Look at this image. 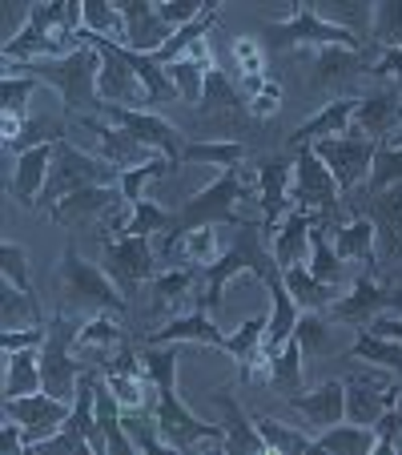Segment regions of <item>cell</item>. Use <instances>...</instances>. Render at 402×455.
I'll return each mask as SVG.
<instances>
[{"label": "cell", "mask_w": 402, "mask_h": 455, "mask_svg": "<svg viewBox=\"0 0 402 455\" xmlns=\"http://www.w3.org/2000/svg\"><path fill=\"white\" fill-rule=\"evenodd\" d=\"M177 347H141V367L146 379L157 387V427L169 451H189L193 443H214L217 451H230V431L222 423L197 419L177 399Z\"/></svg>", "instance_id": "cell-1"}, {"label": "cell", "mask_w": 402, "mask_h": 455, "mask_svg": "<svg viewBox=\"0 0 402 455\" xmlns=\"http://www.w3.org/2000/svg\"><path fill=\"white\" fill-rule=\"evenodd\" d=\"M52 283H57V310H65V315H81V318H89V315L125 318L129 315V294L113 283L109 270L81 254L77 242L65 246Z\"/></svg>", "instance_id": "cell-2"}, {"label": "cell", "mask_w": 402, "mask_h": 455, "mask_svg": "<svg viewBox=\"0 0 402 455\" xmlns=\"http://www.w3.org/2000/svg\"><path fill=\"white\" fill-rule=\"evenodd\" d=\"M4 73H28L41 85H49L52 93L60 97V109L69 117H81V113H97L101 101H97V81H101V52L89 41H81L77 52L57 60H17V65H4Z\"/></svg>", "instance_id": "cell-3"}, {"label": "cell", "mask_w": 402, "mask_h": 455, "mask_svg": "<svg viewBox=\"0 0 402 455\" xmlns=\"http://www.w3.org/2000/svg\"><path fill=\"white\" fill-rule=\"evenodd\" d=\"M257 198V173H249L246 165H230L222 170L206 189H197L193 198L173 214L169 230L162 238H181L189 230H201V226H241L249 218L238 214L241 202Z\"/></svg>", "instance_id": "cell-4"}, {"label": "cell", "mask_w": 402, "mask_h": 455, "mask_svg": "<svg viewBox=\"0 0 402 455\" xmlns=\"http://www.w3.org/2000/svg\"><path fill=\"white\" fill-rule=\"evenodd\" d=\"M77 49H81V36L69 17V0L65 4L41 0V4H33L25 12V28L4 41V65H17V60H57Z\"/></svg>", "instance_id": "cell-5"}, {"label": "cell", "mask_w": 402, "mask_h": 455, "mask_svg": "<svg viewBox=\"0 0 402 455\" xmlns=\"http://www.w3.org/2000/svg\"><path fill=\"white\" fill-rule=\"evenodd\" d=\"M290 202L322 218V222L330 226V238L346 226V214H343V202H346V198H343V186H338V178L330 173V165H326L310 146H302L298 157H294V189H290Z\"/></svg>", "instance_id": "cell-6"}, {"label": "cell", "mask_w": 402, "mask_h": 455, "mask_svg": "<svg viewBox=\"0 0 402 455\" xmlns=\"http://www.w3.org/2000/svg\"><path fill=\"white\" fill-rule=\"evenodd\" d=\"M89 186H121V170L93 154V149H77L69 138L57 141L49 165V181H44V202L57 206L60 198H69L77 189Z\"/></svg>", "instance_id": "cell-7"}, {"label": "cell", "mask_w": 402, "mask_h": 455, "mask_svg": "<svg viewBox=\"0 0 402 455\" xmlns=\"http://www.w3.org/2000/svg\"><path fill=\"white\" fill-rule=\"evenodd\" d=\"M81 315H65L57 310V318H49V335L41 343V379H44V391L65 403H73L77 395V379H81V367L85 363L73 359V343L81 335Z\"/></svg>", "instance_id": "cell-8"}, {"label": "cell", "mask_w": 402, "mask_h": 455, "mask_svg": "<svg viewBox=\"0 0 402 455\" xmlns=\"http://www.w3.org/2000/svg\"><path fill=\"white\" fill-rule=\"evenodd\" d=\"M265 41H270V49L278 52H294V49H326V44H343V49H367V41H362L359 33H351V28H338L330 25V20H322L310 4H294V17L282 20V25H265L262 28Z\"/></svg>", "instance_id": "cell-9"}, {"label": "cell", "mask_w": 402, "mask_h": 455, "mask_svg": "<svg viewBox=\"0 0 402 455\" xmlns=\"http://www.w3.org/2000/svg\"><path fill=\"white\" fill-rule=\"evenodd\" d=\"M390 310H402V283L398 278L378 283L374 270H362V275L354 278L351 291L338 294V299L330 302L326 318H334V323H351V327L367 331L374 318L390 315Z\"/></svg>", "instance_id": "cell-10"}, {"label": "cell", "mask_w": 402, "mask_h": 455, "mask_svg": "<svg viewBox=\"0 0 402 455\" xmlns=\"http://www.w3.org/2000/svg\"><path fill=\"white\" fill-rule=\"evenodd\" d=\"M81 41H89L97 52H101V81H97V97L105 105H125V109H141V101H149L146 85H141L138 69H133V60H129V49L121 44L105 41V36L89 33L81 28Z\"/></svg>", "instance_id": "cell-11"}, {"label": "cell", "mask_w": 402, "mask_h": 455, "mask_svg": "<svg viewBox=\"0 0 402 455\" xmlns=\"http://www.w3.org/2000/svg\"><path fill=\"white\" fill-rule=\"evenodd\" d=\"M193 121H197V129H206V138H214V141H217V133H230V129L249 121V105L241 101L233 81L217 69V60L206 65V85H201V101L193 105Z\"/></svg>", "instance_id": "cell-12"}, {"label": "cell", "mask_w": 402, "mask_h": 455, "mask_svg": "<svg viewBox=\"0 0 402 455\" xmlns=\"http://www.w3.org/2000/svg\"><path fill=\"white\" fill-rule=\"evenodd\" d=\"M318 157H322L326 165H330V173L338 178V186H343V194H354V189H362L370 181V170H374V154H378V141H367V138H351V133H343V138H326V141H314Z\"/></svg>", "instance_id": "cell-13"}, {"label": "cell", "mask_w": 402, "mask_h": 455, "mask_svg": "<svg viewBox=\"0 0 402 455\" xmlns=\"http://www.w3.org/2000/svg\"><path fill=\"white\" fill-rule=\"evenodd\" d=\"M97 113H101V117H109L113 125L129 129V133H133L141 146L154 149V154L169 157L173 170L181 165V149H185V141H181V133L162 117V113H154V109H125V105H105V101H101V109H97Z\"/></svg>", "instance_id": "cell-14"}, {"label": "cell", "mask_w": 402, "mask_h": 455, "mask_svg": "<svg viewBox=\"0 0 402 455\" xmlns=\"http://www.w3.org/2000/svg\"><path fill=\"white\" fill-rule=\"evenodd\" d=\"M346 202H351V214H362L374 222L378 230V242H382V262H394V258H402V181L390 189H382V194H362V189H354V194H346Z\"/></svg>", "instance_id": "cell-15"}, {"label": "cell", "mask_w": 402, "mask_h": 455, "mask_svg": "<svg viewBox=\"0 0 402 455\" xmlns=\"http://www.w3.org/2000/svg\"><path fill=\"white\" fill-rule=\"evenodd\" d=\"M69 407L73 403L49 395V391H33V395H20V399H4V415H9V419H17L20 427H25L28 451H33L36 443H44V439L57 435V427H65Z\"/></svg>", "instance_id": "cell-16"}, {"label": "cell", "mask_w": 402, "mask_h": 455, "mask_svg": "<svg viewBox=\"0 0 402 455\" xmlns=\"http://www.w3.org/2000/svg\"><path fill=\"white\" fill-rule=\"evenodd\" d=\"M157 262L154 258V242L149 238H121V242H105V262L109 278L121 286L125 294H133L141 283H154L157 278Z\"/></svg>", "instance_id": "cell-17"}, {"label": "cell", "mask_w": 402, "mask_h": 455, "mask_svg": "<svg viewBox=\"0 0 402 455\" xmlns=\"http://www.w3.org/2000/svg\"><path fill=\"white\" fill-rule=\"evenodd\" d=\"M81 125L93 133V154L101 157V162H109V165H117V170H133V165H146V162H154V149L149 146H141L129 129H121V125H113L109 117H101V113H81Z\"/></svg>", "instance_id": "cell-18"}, {"label": "cell", "mask_w": 402, "mask_h": 455, "mask_svg": "<svg viewBox=\"0 0 402 455\" xmlns=\"http://www.w3.org/2000/svg\"><path fill=\"white\" fill-rule=\"evenodd\" d=\"M394 403H402L398 383H390V379H382V375H370V371L346 375V419L370 423V427H374L378 415Z\"/></svg>", "instance_id": "cell-19"}, {"label": "cell", "mask_w": 402, "mask_h": 455, "mask_svg": "<svg viewBox=\"0 0 402 455\" xmlns=\"http://www.w3.org/2000/svg\"><path fill=\"white\" fill-rule=\"evenodd\" d=\"M398 125H402V89L398 85H378L374 93L362 97V105H359V113H354V121H351L346 133L382 146Z\"/></svg>", "instance_id": "cell-20"}, {"label": "cell", "mask_w": 402, "mask_h": 455, "mask_svg": "<svg viewBox=\"0 0 402 455\" xmlns=\"http://www.w3.org/2000/svg\"><path fill=\"white\" fill-rule=\"evenodd\" d=\"M257 202H262V226L265 234L278 226V218L290 214V189H294V162L282 154H270L257 162Z\"/></svg>", "instance_id": "cell-21"}, {"label": "cell", "mask_w": 402, "mask_h": 455, "mask_svg": "<svg viewBox=\"0 0 402 455\" xmlns=\"http://www.w3.org/2000/svg\"><path fill=\"white\" fill-rule=\"evenodd\" d=\"M265 331H270V310L265 315H254L246 318L233 335L222 339V351L230 355L233 363H238V375L241 383H249V379L257 375H270V355H265Z\"/></svg>", "instance_id": "cell-22"}, {"label": "cell", "mask_w": 402, "mask_h": 455, "mask_svg": "<svg viewBox=\"0 0 402 455\" xmlns=\"http://www.w3.org/2000/svg\"><path fill=\"white\" fill-rule=\"evenodd\" d=\"M121 186H89V189H77L69 198H60L57 206H49V218L65 230H85L89 222H101L113 206H121Z\"/></svg>", "instance_id": "cell-23"}, {"label": "cell", "mask_w": 402, "mask_h": 455, "mask_svg": "<svg viewBox=\"0 0 402 455\" xmlns=\"http://www.w3.org/2000/svg\"><path fill=\"white\" fill-rule=\"evenodd\" d=\"M117 9H121V17H125V49L149 52V57L165 49L173 28L157 17V4H146V0H121Z\"/></svg>", "instance_id": "cell-24"}, {"label": "cell", "mask_w": 402, "mask_h": 455, "mask_svg": "<svg viewBox=\"0 0 402 455\" xmlns=\"http://www.w3.org/2000/svg\"><path fill=\"white\" fill-rule=\"evenodd\" d=\"M44 93V89H41ZM36 93V97H41ZM69 138V113L57 109V105H44V101H33L28 113L20 117V138L9 146V154H25L33 146H57V141Z\"/></svg>", "instance_id": "cell-25"}, {"label": "cell", "mask_w": 402, "mask_h": 455, "mask_svg": "<svg viewBox=\"0 0 402 455\" xmlns=\"http://www.w3.org/2000/svg\"><path fill=\"white\" fill-rule=\"evenodd\" d=\"M359 105H362V97H334V101H326L310 121H302L286 141H290L294 149H302V146H314V141H326V138H343L346 129H351L354 113H359Z\"/></svg>", "instance_id": "cell-26"}, {"label": "cell", "mask_w": 402, "mask_h": 455, "mask_svg": "<svg viewBox=\"0 0 402 455\" xmlns=\"http://www.w3.org/2000/svg\"><path fill=\"white\" fill-rule=\"evenodd\" d=\"M374 57L370 49H343V44H326V49H310V85L326 89L338 85V81L354 77V73H370Z\"/></svg>", "instance_id": "cell-27"}, {"label": "cell", "mask_w": 402, "mask_h": 455, "mask_svg": "<svg viewBox=\"0 0 402 455\" xmlns=\"http://www.w3.org/2000/svg\"><path fill=\"white\" fill-rule=\"evenodd\" d=\"M286 403H290L298 415H306V423H314L318 431H326V427L346 419V383L343 379H326L322 387L298 391V395H290Z\"/></svg>", "instance_id": "cell-28"}, {"label": "cell", "mask_w": 402, "mask_h": 455, "mask_svg": "<svg viewBox=\"0 0 402 455\" xmlns=\"http://www.w3.org/2000/svg\"><path fill=\"white\" fill-rule=\"evenodd\" d=\"M52 149L57 146H33L17 157L12 165V178H9V194L17 206L33 210L36 202L44 198V181H49V165H52Z\"/></svg>", "instance_id": "cell-29"}, {"label": "cell", "mask_w": 402, "mask_h": 455, "mask_svg": "<svg viewBox=\"0 0 402 455\" xmlns=\"http://www.w3.org/2000/svg\"><path fill=\"white\" fill-rule=\"evenodd\" d=\"M209 403L217 407V415H222V427L230 431V451H270L262 439V431L254 427V419H249V411L241 407V399L233 395L230 387L225 391H217V395H209Z\"/></svg>", "instance_id": "cell-30"}, {"label": "cell", "mask_w": 402, "mask_h": 455, "mask_svg": "<svg viewBox=\"0 0 402 455\" xmlns=\"http://www.w3.org/2000/svg\"><path fill=\"white\" fill-rule=\"evenodd\" d=\"M206 267H169V270H157V278L149 283V318L165 315V310L181 307L185 294L197 291Z\"/></svg>", "instance_id": "cell-31"}, {"label": "cell", "mask_w": 402, "mask_h": 455, "mask_svg": "<svg viewBox=\"0 0 402 455\" xmlns=\"http://www.w3.org/2000/svg\"><path fill=\"white\" fill-rule=\"evenodd\" d=\"M125 343H129V331L121 327L117 315H89L85 323H81L77 347L85 351V363H93V367H101V363Z\"/></svg>", "instance_id": "cell-32"}, {"label": "cell", "mask_w": 402, "mask_h": 455, "mask_svg": "<svg viewBox=\"0 0 402 455\" xmlns=\"http://www.w3.org/2000/svg\"><path fill=\"white\" fill-rule=\"evenodd\" d=\"M306 267H310V275H314L318 283L334 286V291H343V283H346V258L334 250L330 226H326L318 214H314V226H310V258H306Z\"/></svg>", "instance_id": "cell-33"}, {"label": "cell", "mask_w": 402, "mask_h": 455, "mask_svg": "<svg viewBox=\"0 0 402 455\" xmlns=\"http://www.w3.org/2000/svg\"><path fill=\"white\" fill-rule=\"evenodd\" d=\"M222 331L214 327V315H206L201 307H193L189 315H177L169 327L154 331L146 339L149 347H165V343H206V347H222Z\"/></svg>", "instance_id": "cell-34"}, {"label": "cell", "mask_w": 402, "mask_h": 455, "mask_svg": "<svg viewBox=\"0 0 402 455\" xmlns=\"http://www.w3.org/2000/svg\"><path fill=\"white\" fill-rule=\"evenodd\" d=\"M310 226H314V214L302 206H294L290 214L282 218V234L274 238V258L278 267H298L310 258Z\"/></svg>", "instance_id": "cell-35"}, {"label": "cell", "mask_w": 402, "mask_h": 455, "mask_svg": "<svg viewBox=\"0 0 402 455\" xmlns=\"http://www.w3.org/2000/svg\"><path fill=\"white\" fill-rule=\"evenodd\" d=\"M44 391L41 379V347H25V351L4 355V399H20Z\"/></svg>", "instance_id": "cell-36"}, {"label": "cell", "mask_w": 402, "mask_h": 455, "mask_svg": "<svg viewBox=\"0 0 402 455\" xmlns=\"http://www.w3.org/2000/svg\"><path fill=\"white\" fill-rule=\"evenodd\" d=\"M374 242H378L374 222H370V218H362V214H354L343 230L334 234V250H338L346 262H362L367 270H374V262H378Z\"/></svg>", "instance_id": "cell-37"}, {"label": "cell", "mask_w": 402, "mask_h": 455, "mask_svg": "<svg viewBox=\"0 0 402 455\" xmlns=\"http://www.w3.org/2000/svg\"><path fill=\"white\" fill-rule=\"evenodd\" d=\"M318 451H338V455H367L378 447V435L370 423H334V427L318 431L314 435Z\"/></svg>", "instance_id": "cell-38"}, {"label": "cell", "mask_w": 402, "mask_h": 455, "mask_svg": "<svg viewBox=\"0 0 402 455\" xmlns=\"http://www.w3.org/2000/svg\"><path fill=\"white\" fill-rule=\"evenodd\" d=\"M97 423H101V435H105V443H109L113 455H133L138 451L133 435L125 431V411H121L117 395L105 387V379H101V387H97Z\"/></svg>", "instance_id": "cell-39"}, {"label": "cell", "mask_w": 402, "mask_h": 455, "mask_svg": "<svg viewBox=\"0 0 402 455\" xmlns=\"http://www.w3.org/2000/svg\"><path fill=\"white\" fill-rule=\"evenodd\" d=\"M282 275H286V286H290L294 302H298V310H322V315H326V310H330V302L343 294V291H334V286L318 283V278L310 275L306 262H298V267H286Z\"/></svg>", "instance_id": "cell-40"}, {"label": "cell", "mask_w": 402, "mask_h": 455, "mask_svg": "<svg viewBox=\"0 0 402 455\" xmlns=\"http://www.w3.org/2000/svg\"><path fill=\"white\" fill-rule=\"evenodd\" d=\"M346 359L370 363V367H378V371H394V375L402 379V343L374 335V331H359V339H354V347H351Z\"/></svg>", "instance_id": "cell-41"}, {"label": "cell", "mask_w": 402, "mask_h": 455, "mask_svg": "<svg viewBox=\"0 0 402 455\" xmlns=\"http://www.w3.org/2000/svg\"><path fill=\"white\" fill-rule=\"evenodd\" d=\"M249 157V146L238 138H217V141H185V149H181V162H206V165H222V170H230V165H241Z\"/></svg>", "instance_id": "cell-42"}, {"label": "cell", "mask_w": 402, "mask_h": 455, "mask_svg": "<svg viewBox=\"0 0 402 455\" xmlns=\"http://www.w3.org/2000/svg\"><path fill=\"white\" fill-rule=\"evenodd\" d=\"M217 20H222V9H217L214 0H209L206 12H201L197 20H189L185 28H177V33H173L169 41H165V49H162V52H154V60H157V65H173V60L185 57V52L193 49L197 41H206V33L217 25Z\"/></svg>", "instance_id": "cell-43"}, {"label": "cell", "mask_w": 402, "mask_h": 455, "mask_svg": "<svg viewBox=\"0 0 402 455\" xmlns=\"http://www.w3.org/2000/svg\"><path fill=\"white\" fill-rule=\"evenodd\" d=\"M302 351H306V347H302V339L290 335L282 351L270 359V375H265V379H270V383H274V391H278V395H286V399L302 391Z\"/></svg>", "instance_id": "cell-44"}, {"label": "cell", "mask_w": 402, "mask_h": 455, "mask_svg": "<svg viewBox=\"0 0 402 455\" xmlns=\"http://www.w3.org/2000/svg\"><path fill=\"white\" fill-rule=\"evenodd\" d=\"M0 327L4 331H20V327H44V310L28 299L25 291L4 278V307H0Z\"/></svg>", "instance_id": "cell-45"}, {"label": "cell", "mask_w": 402, "mask_h": 455, "mask_svg": "<svg viewBox=\"0 0 402 455\" xmlns=\"http://www.w3.org/2000/svg\"><path fill=\"white\" fill-rule=\"evenodd\" d=\"M249 419H254V427L262 431V439H265L270 451H282V455L314 451V435H306V431H294V427H286V423L270 419V415H249Z\"/></svg>", "instance_id": "cell-46"}, {"label": "cell", "mask_w": 402, "mask_h": 455, "mask_svg": "<svg viewBox=\"0 0 402 455\" xmlns=\"http://www.w3.org/2000/svg\"><path fill=\"white\" fill-rule=\"evenodd\" d=\"M105 387L117 395L121 411H149V379L146 375H125V371H101Z\"/></svg>", "instance_id": "cell-47"}, {"label": "cell", "mask_w": 402, "mask_h": 455, "mask_svg": "<svg viewBox=\"0 0 402 455\" xmlns=\"http://www.w3.org/2000/svg\"><path fill=\"white\" fill-rule=\"evenodd\" d=\"M165 173H173V162L169 157H162L157 154L154 162H146V165H133V170H121V194H125V202L129 206H138V202H146V181H157V178H165Z\"/></svg>", "instance_id": "cell-48"}, {"label": "cell", "mask_w": 402, "mask_h": 455, "mask_svg": "<svg viewBox=\"0 0 402 455\" xmlns=\"http://www.w3.org/2000/svg\"><path fill=\"white\" fill-rule=\"evenodd\" d=\"M370 36L378 41V49H402V0H386L374 9V25H370Z\"/></svg>", "instance_id": "cell-49"}, {"label": "cell", "mask_w": 402, "mask_h": 455, "mask_svg": "<svg viewBox=\"0 0 402 455\" xmlns=\"http://www.w3.org/2000/svg\"><path fill=\"white\" fill-rule=\"evenodd\" d=\"M41 81L28 77V73H4V85H0V97H4V113H20L25 117L28 105L36 101V93H41Z\"/></svg>", "instance_id": "cell-50"}, {"label": "cell", "mask_w": 402, "mask_h": 455, "mask_svg": "<svg viewBox=\"0 0 402 455\" xmlns=\"http://www.w3.org/2000/svg\"><path fill=\"white\" fill-rule=\"evenodd\" d=\"M398 181H402V149L378 146V154H374V170H370V181L362 186V194H382V189L398 186Z\"/></svg>", "instance_id": "cell-51"}, {"label": "cell", "mask_w": 402, "mask_h": 455, "mask_svg": "<svg viewBox=\"0 0 402 455\" xmlns=\"http://www.w3.org/2000/svg\"><path fill=\"white\" fill-rule=\"evenodd\" d=\"M0 258H4V278H9L17 291H25L28 299L41 307V299H36V286H33V278H28V254H25V246H20V242H12V238H4V246H0Z\"/></svg>", "instance_id": "cell-52"}, {"label": "cell", "mask_w": 402, "mask_h": 455, "mask_svg": "<svg viewBox=\"0 0 402 455\" xmlns=\"http://www.w3.org/2000/svg\"><path fill=\"white\" fill-rule=\"evenodd\" d=\"M206 4H209V0H162V4H157V17H162L165 25L177 33V28H185L189 20L201 17V12H206Z\"/></svg>", "instance_id": "cell-53"}, {"label": "cell", "mask_w": 402, "mask_h": 455, "mask_svg": "<svg viewBox=\"0 0 402 455\" xmlns=\"http://www.w3.org/2000/svg\"><path fill=\"white\" fill-rule=\"evenodd\" d=\"M233 57H238V69H241V81H254V77H265V52L254 36H238L233 41Z\"/></svg>", "instance_id": "cell-54"}, {"label": "cell", "mask_w": 402, "mask_h": 455, "mask_svg": "<svg viewBox=\"0 0 402 455\" xmlns=\"http://www.w3.org/2000/svg\"><path fill=\"white\" fill-rule=\"evenodd\" d=\"M326 315L322 310H306V315H298V327H294V335L302 339V347L306 351H314V355H322L326 351Z\"/></svg>", "instance_id": "cell-55"}, {"label": "cell", "mask_w": 402, "mask_h": 455, "mask_svg": "<svg viewBox=\"0 0 402 455\" xmlns=\"http://www.w3.org/2000/svg\"><path fill=\"white\" fill-rule=\"evenodd\" d=\"M374 435H378V451H402V403L386 407L378 415Z\"/></svg>", "instance_id": "cell-56"}, {"label": "cell", "mask_w": 402, "mask_h": 455, "mask_svg": "<svg viewBox=\"0 0 402 455\" xmlns=\"http://www.w3.org/2000/svg\"><path fill=\"white\" fill-rule=\"evenodd\" d=\"M370 77H374L378 85H398L402 89V49L378 52L374 65H370Z\"/></svg>", "instance_id": "cell-57"}, {"label": "cell", "mask_w": 402, "mask_h": 455, "mask_svg": "<svg viewBox=\"0 0 402 455\" xmlns=\"http://www.w3.org/2000/svg\"><path fill=\"white\" fill-rule=\"evenodd\" d=\"M44 335H49V323L44 327H25V331H4L0 347H4V355H12V351H25V347H41Z\"/></svg>", "instance_id": "cell-58"}, {"label": "cell", "mask_w": 402, "mask_h": 455, "mask_svg": "<svg viewBox=\"0 0 402 455\" xmlns=\"http://www.w3.org/2000/svg\"><path fill=\"white\" fill-rule=\"evenodd\" d=\"M278 105H282V85H278V81H265V85H262V93H257V97H249V117L265 121V117H270V113L278 109Z\"/></svg>", "instance_id": "cell-59"}, {"label": "cell", "mask_w": 402, "mask_h": 455, "mask_svg": "<svg viewBox=\"0 0 402 455\" xmlns=\"http://www.w3.org/2000/svg\"><path fill=\"white\" fill-rule=\"evenodd\" d=\"M4 451H9V455H20V451H28L25 427H20L17 419H9V415H4Z\"/></svg>", "instance_id": "cell-60"}, {"label": "cell", "mask_w": 402, "mask_h": 455, "mask_svg": "<svg viewBox=\"0 0 402 455\" xmlns=\"http://www.w3.org/2000/svg\"><path fill=\"white\" fill-rule=\"evenodd\" d=\"M367 331H374V335H382V339H394V343H402V318H374Z\"/></svg>", "instance_id": "cell-61"}]
</instances>
